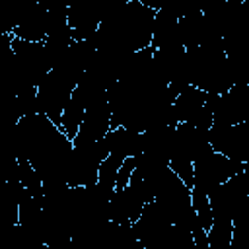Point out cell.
I'll return each mask as SVG.
<instances>
[{
  "label": "cell",
  "instance_id": "cell-2",
  "mask_svg": "<svg viewBox=\"0 0 249 249\" xmlns=\"http://www.w3.org/2000/svg\"><path fill=\"white\" fill-rule=\"evenodd\" d=\"M191 206L195 210L196 220L208 230L212 224V210H210V200H208V193L198 189V187H191Z\"/></svg>",
  "mask_w": 249,
  "mask_h": 249
},
{
  "label": "cell",
  "instance_id": "cell-3",
  "mask_svg": "<svg viewBox=\"0 0 249 249\" xmlns=\"http://www.w3.org/2000/svg\"><path fill=\"white\" fill-rule=\"evenodd\" d=\"M132 171H134V156H126L123 160V163L119 165V171H117V179H115V189H123L128 185L130 177H132Z\"/></svg>",
  "mask_w": 249,
  "mask_h": 249
},
{
  "label": "cell",
  "instance_id": "cell-1",
  "mask_svg": "<svg viewBox=\"0 0 249 249\" xmlns=\"http://www.w3.org/2000/svg\"><path fill=\"white\" fill-rule=\"evenodd\" d=\"M247 163L226 158L216 150H208L204 156L193 161V187L202 191H212L216 185L224 183L226 179L233 177L235 173L243 171Z\"/></svg>",
  "mask_w": 249,
  "mask_h": 249
}]
</instances>
